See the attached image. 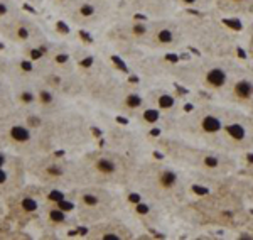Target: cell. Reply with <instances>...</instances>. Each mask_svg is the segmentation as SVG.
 I'll return each instance as SVG.
<instances>
[{"label": "cell", "instance_id": "cell-1", "mask_svg": "<svg viewBox=\"0 0 253 240\" xmlns=\"http://www.w3.org/2000/svg\"><path fill=\"white\" fill-rule=\"evenodd\" d=\"M9 135L15 142H27V140H30V132L24 125H14L10 129V132H9Z\"/></svg>", "mask_w": 253, "mask_h": 240}, {"label": "cell", "instance_id": "cell-2", "mask_svg": "<svg viewBox=\"0 0 253 240\" xmlns=\"http://www.w3.org/2000/svg\"><path fill=\"white\" fill-rule=\"evenodd\" d=\"M208 81L211 83L213 86H221L226 81V75L223 69H211L208 75Z\"/></svg>", "mask_w": 253, "mask_h": 240}, {"label": "cell", "instance_id": "cell-3", "mask_svg": "<svg viewBox=\"0 0 253 240\" xmlns=\"http://www.w3.org/2000/svg\"><path fill=\"white\" fill-rule=\"evenodd\" d=\"M253 93V85L250 81H246V80H243V81L236 83V95L241 96V98H248V96H252Z\"/></svg>", "mask_w": 253, "mask_h": 240}, {"label": "cell", "instance_id": "cell-4", "mask_svg": "<svg viewBox=\"0 0 253 240\" xmlns=\"http://www.w3.org/2000/svg\"><path fill=\"white\" fill-rule=\"evenodd\" d=\"M203 129L206 132H218L221 129V122H219L216 117H206L203 120Z\"/></svg>", "mask_w": 253, "mask_h": 240}, {"label": "cell", "instance_id": "cell-5", "mask_svg": "<svg viewBox=\"0 0 253 240\" xmlns=\"http://www.w3.org/2000/svg\"><path fill=\"white\" fill-rule=\"evenodd\" d=\"M98 169L105 174H111V172H115L116 164L110 159H101V161H98Z\"/></svg>", "mask_w": 253, "mask_h": 240}, {"label": "cell", "instance_id": "cell-6", "mask_svg": "<svg viewBox=\"0 0 253 240\" xmlns=\"http://www.w3.org/2000/svg\"><path fill=\"white\" fill-rule=\"evenodd\" d=\"M176 174L174 172H164L162 176H160V184L164 186V188H172V186L176 184Z\"/></svg>", "mask_w": 253, "mask_h": 240}, {"label": "cell", "instance_id": "cell-7", "mask_svg": "<svg viewBox=\"0 0 253 240\" xmlns=\"http://www.w3.org/2000/svg\"><path fill=\"white\" fill-rule=\"evenodd\" d=\"M21 205H22V208H24V212L32 213L37 210V201H35L34 198H30V196H26V198L21 201Z\"/></svg>", "mask_w": 253, "mask_h": 240}, {"label": "cell", "instance_id": "cell-8", "mask_svg": "<svg viewBox=\"0 0 253 240\" xmlns=\"http://www.w3.org/2000/svg\"><path fill=\"white\" fill-rule=\"evenodd\" d=\"M172 39H174V36H172V32L169 29H162V31L159 32V42L169 44V42H172Z\"/></svg>", "mask_w": 253, "mask_h": 240}, {"label": "cell", "instance_id": "cell-9", "mask_svg": "<svg viewBox=\"0 0 253 240\" xmlns=\"http://www.w3.org/2000/svg\"><path fill=\"white\" fill-rule=\"evenodd\" d=\"M79 14L84 15V17H89V15L95 14V7H93L91 4H83L81 7H79Z\"/></svg>", "mask_w": 253, "mask_h": 240}, {"label": "cell", "instance_id": "cell-10", "mask_svg": "<svg viewBox=\"0 0 253 240\" xmlns=\"http://www.w3.org/2000/svg\"><path fill=\"white\" fill-rule=\"evenodd\" d=\"M49 216H51V220H52V221H62V220L66 218V215H64L61 210H51Z\"/></svg>", "mask_w": 253, "mask_h": 240}, {"label": "cell", "instance_id": "cell-11", "mask_svg": "<svg viewBox=\"0 0 253 240\" xmlns=\"http://www.w3.org/2000/svg\"><path fill=\"white\" fill-rule=\"evenodd\" d=\"M228 130H230V134H231L235 139H240L243 135V129H241L240 125H231V127H228Z\"/></svg>", "mask_w": 253, "mask_h": 240}, {"label": "cell", "instance_id": "cell-12", "mask_svg": "<svg viewBox=\"0 0 253 240\" xmlns=\"http://www.w3.org/2000/svg\"><path fill=\"white\" fill-rule=\"evenodd\" d=\"M140 102H142V100H140L137 95H130V96H128V105H130V107H138Z\"/></svg>", "mask_w": 253, "mask_h": 240}, {"label": "cell", "instance_id": "cell-13", "mask_svg": "<svg viewBox=\"0 0 253 240\" xmlns=\"http://www.w3.org/2000/svg\"><path fill=\"white\" fill-rule=\"evenodd\" d=\"M7 181H9V172L4 167H0V184H5Z\"/></svg>", "mask_w": 253, "mask_h": 240}, {"label": "cell", "instance_id": "cell-14", "mask_svg": "<svg viewBox=\"0 0 253 240\" xmlns=\"http://www.w3.org/2000/svg\"><path fill=\"white\" fill-rule=\"evenodd\" d=\"M84 203H86V205H96L98 199H96L95 196H91V194H86V196H84Z\"/></svg>", "mask_w": 253, "mask_h": 240}, {"label": "cell", "instance_id": "cell-15", "mask_svg": "<svg viewBox=\"0 0 253 240\" xmlns=\"http://www.w3.org/2000/svg\"><path fill=\"white\" fill-rule=\"evenodd\" d=\"M39 98H41V102H44V103H51V100H52V96L49 95V93H46V91H42Z\"/></svg>", "mask_w": 253, "mask_h": 240}, {"label": "cell", "instance_id": "cell-16", "mask_svg": "<svg viewBox=\"0 0 253 240\" xmlns=\"http://www.w3.org/2000/svg\"><path fill=\"white\" fill-rule=\"evenodd\" d=\"M133 32H135V34H145V32H147V27H145V26H135V27H133Z\"/></svg>", "mask_w": 253, "mask_h": 240}, {"label": "cell", "instance_id": "cell-17", "mask_svg": "<svg viewBox=\"0 0 253 240\" xmlns=\"http://www.w3.org/2000/svg\"><path fill=\"white\" fill-rule=\"evenodd\" d=\"M30 58H32V59H39V58H42V53L39 49H32V51H30Z\"/></svg>", "mask_w": 253, "mask_h": 240}, {"label": "cell", "instance_id": "cell-18", "mask_svg": "<svg viewBox=\"0 0 253 240\" xmlns=\"http://www.w3.org/2000/svg\"><path fill=\"white\" fill-rule=\"evenodd\" d=\"M9 12V7H7V4H4V2H0V17L2 15H7Z\"/></svg>", "mask_w": 253, "mask_h": 240}, {"label": "cell", "instance_id": "cell-19", "mask_svg": "<svg viewBox=\"0 0 253 240\" xmlns=\"http://www.w3.org/2000/svg\"><path fill=\"white\" fill-rule=\"evenodd\" d=\"M160 103H162V107H171L174 102H172V98H165V96H164V98L160 100Z\"/></svg>", "mask_w": 253, "mask_h": 240}, {"label": "cell", "instance_id": "cell-20", "mask_svg": "<svg viewBox=\"0 0 253 240\" xmlns=\"http://www.w3.org/2000/svg\"><path fill=\"white\" fill-rule=\"evenodd\" d=\"M145 117H147L149 120H155V118H157V113H155V112H150V110H149V112H145Z\"/></svg>", "mask_w": 253, "mask_h": 240}, {"label": "cell", "instance_id": "cell-21", "mask_svg": "<svg viewBox=\"0 0 253 240\" xmlns=\"http://www.w3.org/2000/svg\"><path fill=\"white\" fill-rule=\"evenodd\" d=\"M5 162H7V156H5L4 152H0V167H4Z\"/></svg>", "mask_w": 253, "mask_h": 240}, {"label": "cell", "instance_id": "cell-22", "mask_svg": "<svg viewBox=\"0 0 253 240\" xmlns=\"http://www.w3.org/2000/svg\"><path fill=\"white\" fill-rule=\"evenodd\" d=\"M206 164H208V166H216V164H218V161H216V159L208 157V159H206Z\"/></svg>", "mask_w": 253, "mask_h": 240}, {"label": "cell", "instance_id": "cell-23", "mask_svg": "<svg viewBox=\"0 0 253 240\" xmlns=\"http://www.w3.org/2000/svg\"><path fill=\"white\" fill-rule=\"evenodd\" d=\"M19 36H21V37H27V36H29V32H27V29H24V27H21V31H19Z\"/></svg>", "mask_w": 253, "mask_h": 240}, {"label": "cell", "instance_id": "cell-24", "mask_svg": "<svg viewBox=\"0 0 253 240\" xmlns=\"http://www.w3.org/2000/svg\"><path fill=\"white\" fill-rule=\"evenodd\" d=\"M184 2H186V4H191V5H192V4H198V0H184Z\"/></svg>", "mask_w": 253, "mask_h": 240}]
</instances>
